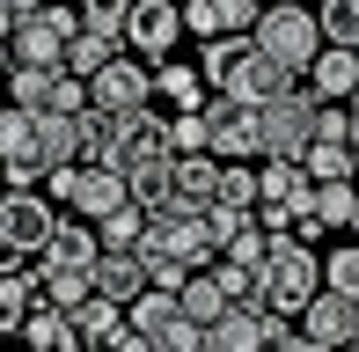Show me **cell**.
<instances>
[{
	"label": "cell",
	"mask_w": 359,
	"mask_h": 352,
	"mask_svg": "<svg viewBox=\"0 0 359 352\" xmlns=\"http://www.w3.org/2000/svg\"><path fill=\"white\" fill-rule=\"evenodd\" d=\"M316 110H323V95L308 81H286L271 103H257V162H264V154L301 162V147L316 140Z\"/></svg>",
	"instance_id": "cell-1"
},
{
	"label": "cell",
	"mask_w": 359,
	"mask_h": 352,
	"mask_svg": "<svg viewBox=\"0 0 359 352\" xmlns=\"http://www.w3.org/2000/svg\"><path fill=\"white\" fill-rule=\"evenodd\" d=\"M250 44H257V52H264L279 74H293V81H301V74H308V59L323 52L316 8H264V15H257V29H250Z\"/></svg>",
	"instance_id": "cell-2"
},
{
	"label": "cell",
	"mask_w": 359,
	"mask_h": 352,
	"mask_svg": "<svg viewBox=\"0 0 359 352\" xmlns=\"http://www.w3.org/2000/svg\"><path fill=\"white\" fill-rule=\"evenodd\" d=\"M257 286H264V301H279V309L301 316V301L323 286L316 243H301V235H271V257H264V271H257Z\"/></svg>",
	"instance_id": "cell-3"
},
{
	"label": "cell",
	"mask_w": 359,
	"mask_h": 352,
	"mask_svg": "<svg viewBox=\"0 0 359 352\" xmlns=\"http://www.w3.org/2000/svg\"><path fill=\"white\" fill-rule=\"evenodd\" d=\"M74 29H81V8H67V0H44L37 15H15L8 67H59V52H67Z\"/></svg>",
	"instance_id": "cell-4"
},
{
	"label": "cell",
	"mask_w": 359,
	"mask_h": 352,
	"mask_svg": "<svg viewBox=\"0 0 359 352\" xmlns=\"http://www.w3.org/2000/svg\"><path fill=\"white\" fill-rule=\"evenodd\" d=\"M147 103H154V67L133 59V52H118L88 81V110H103V118H125V110H147Z\"/></svg>",
	"instance_id": "cell-5"
},
{
	"label": "cell",
	"mask_w": 359,
	"mask_h": 352,
	"mask_svg": "<svg viewBox=\"0 0 359 352\" xmlns=\"http://www.w3.org/2000/svg\"><path fill=\"white\" fill-rule=\"evenodd\" d=\"M184 44V0H133L125 15V52L133 59H169Z\"/></svg>",
	"instance_id": "cell-6"
},
{
	"label": "cell",
	"mask_w": 359,
	"mask_h": 352,
	"mask_svg": "<svg viewBox=\"0 0 359 352\" xmlns=\"http://www.w3.org/2000/svg\"><path fill=\"white\" fill-rule=\"evenodd\" d=\"M205 154L220 162H250L257 154V103H235V95H205Z\"/></svg>",
	"instance_id": "cell-7"
},
{
	"label": "cell",
	"mask_w": 359,
	"mask_h": 352,
	"mask_svg": "<svg viewBox=\"0 0 359 352\" xmlns=\"http://www.w3.org/2000/svg\"><path fill=\"white\" fill-rule=\"evenodd\" d=\"M52 228H59V213H52V198H44V191H8V198H0V243H8V250L37 257Z\"/></svg>",
	"instance_id": "cell-8"
},
{
	"label": "cell",
	"mask_w": 359,
	"mask_h": 352,
	"mask_svg": "<svg viewBox=\"0 0 359 352\" xmlns=\"http://www.w3.org/2000/svg\"><path fill=\"white\" fill-rule=\"evenodd\" d=\"M37 154L44 162H88L95 154V110H44L37 118Z\"/></svg>",
	"instance_id": "cell-9"
},
{
	"label": "cell",
	"mask_w": 359,
	"mask_h": 352,
	"mask_svg": "<svg viewBox=\"0 0 359 352\" xmlns=\"http://www.w3.org/2000/svg\"><path fill=\"white\" fill-rule=\"evenodd\" d=\"M264 0H184V37H250Z\"/></svg>",
	"instance_id": "cell-10"
},
{
	"label": "cell",
	"mask_w": 359,
	"mask_h": 352,
	"mask_svg": "<svg viewBox=\"0 0 359 352\" xmlns=\"http://www.w3.org/2000/svg\"><path fill=\"white\" fill-rule=\"evenodd\" d=\"M352 323H359V301L337 294V286H316V294L301 301V330H308L316 345H330V352L352 338Z\"/></svg>",
	"instance_id": "cell-11"
},
{
	"label": "cell",
	"mask_w": 359,
	"mask_h": 352,
	"mask_svg": "<svg viewBox=\"0 0 359 352\" xmlns=\"http://www.w3.org/2000/svg\"><path fill=\"white\" fill-rule=\"evenodd\" d=\"M95 257H103L95 220H67V213H59V228L44 235V250H37V264H59V271H95Z\"/></svg>",
	"instance_id": "cell-12"
},
{
	"label": "cell",
	"mask_w": 359,
	"mask_h": 352,
	"mask_svg": "<svg viewBox=\"0 0 359 352\" xmlns=\"http://www.w3.org/2000/svg\"><path fill=\"white\" fill-rule=\"evenodd\" d=\"M301 81L316 88L323 103H352V88H359V52H352V44H323V52L308 59Z\"/></svg>",
	"instance_id": "cell-13"
},
{
	"label": "cell",
	"mask_w": 359,
	"mask_h": 352,
	"mask_svg": "<svg viewBox=\"0 0 359 352\" xmlns=\"http://www.w3.org/2000/svg\"><path fill=\"white\" fill-rule=\"evenodd\" d=\"M169 176H176V205H191V213L220 198V154H176Z\"/></svg>",
	"instance_id": "cell-14"
},
{
	"label": "cell",
	"mask_w": 359,
	"mask_h": 352,
	"mask_svg": "<svg viewBox=\"0 0 359 352\" xmlns=\"http://www.w3.org/2000/svg\"><path fill=\"white\" fill-rule=\"evenodd\" d=\"M286 81H293V74H279V67H271V59L250 44V52L235 59V74H227V88H220V95H235V103H271Z\"/></svg>",
	"instance_id": "cell-15"
},
{
	"label": "cell",
	"mask_w": 359,
	"mask_h": 352,
	"mask_svg": "<svg viewBox=\"0 0 359 352\" xmlns=\"http://www.w3.org/2000/svg\"><path fill=\"white\" fill-rule=\"evenodd\" d=\"M88 279H95V294H103V301H118V309H125L133 294H147V264H140V250H103Z\"/></svg>",
	"instance_id": "cell-16"
},
{
	"label": "cell",
	"mask_w": 359,
	"mask_h": 352,
	"mask_svg": "<svg viewBox=\"0 0 359 352\" xmlns=\"http://www.w3.org/2000/svg\"><path fill=\"white\" fill-rule=\"evenodd\" d=\"M198 352H264V330H257V316L235 301L227 316H213V323L198 330Z\"/></svg>",
	"instance_id": "cell-17"
},
{
	"label": "cell",
	"mask_w": 359,
	"mask_h": 352,
	"mask_svg": "<svg viewBox=\"0 0 359 352\" xmlns=\"http://www.w3.org/2000/svg\"><path fill=\"white\" fill-rule=\"evenodd\" d=\"M125 323H133L140 338H154V345H161L176 323H184V309H176V294H169V286H147V294L125 301Z\"/></svg>",
	"instance_id": "cell-18"
},
{
	"label": "cell",
	"mask_w": 359,
	"mask_h": 352,
	"mask_svg": "<svg viewBox=\"0 0 359 352\" xmlns=\"http://www.w3.org/2000/svg\"><path fill=\"white\" fill-rule=\"evenodd\" d=\"M154 95H161L169 110H198L213 88H205V74L191 67V59H154Z\"/></svg>",
	"instance_id": "cell-19"
},
{
	"label": "cell",
	"mask_w": 359,
	"mask_h": 352,
	"mask_svg": "<svg viewBox=\"0 0 359 352\" xmlns=\"http://www.w3.org/2000/svg\"><path fill=\"white\" fill-rule=\"evenodd\" d=\"M67 323H74L81 345H110V338L125 330V309H118V301H103V294H88V301H74V309H67Z\"/></svg>",
	"instance_id": "cell-20"
},
{
	"label": "cell",
	"mask_w": 359,
	"mask_h": 352,
	"mask_svg": "<svg viewBox=\"0 0 359 352\" xmlns=\"http://www.w3.org/2000/svg\"><path fill=\"white\" fill-rule=\"evenodd\" d=\"M176 309H184L191 323L205 330V323H213V316H227V309H235V301L220 294V279H213V264H205V271H191V279L176 286Z\"/></svg>",
	"instance_id": "cell-21"
},
{
	"label": "cell",
	"mask_w": 359,
	"mask_h": 352,
	"mask_svg": "<svg viewBox=\"0 0 359 352\" xmlns=\"http://www.w3.org/2000/svg\"><path fill=\"white\" fill-rule=\"evenodd\" d=\"M22 352H52V345H74V323H67V309H52V301H29V316H22Z\"/></svg>",
	"instance_id": "cell-22"
},
{
	"label": "cell",
	"mask_w": 359,
	"mask_h": 352,
	"mask_svg": "<svg viewBox=\"0 0 359 352\" xmlns=\"http://www.w3.org/2000/svg\"><path fill=\"white\" fill-rule=\"evenodd\" d=\"M118 52H125V44L95 37V29H74V37H67V52H59V67H67L74 81H95V74H103V67H110Z\"/></svg>",
	"instance_id": "cell-23"
},
{
	"label": "cell",
	"mask_w": 359,
	"mask_h": 352,
	"mask_svg": "<svg viewBox=\"0 0 359 352\" xmlns=\"http://www.w3.org/2000/svg\"><path fill=\"white\" fill-rule=\"evenodd\" d=\"M169 162H176V154H169ZM169 162H147V169L125 176V198H133L140 213H169V205H176V176H169Z\"/></svg>",
	"instance_id": "cell-24"
},
{
	"label": "cell",
	"mask_w": 359,
	"mask_h": 352,
	"mask_svg": "<svg viewBox=\"0 0 359 352\" xmlns=\"http://www.w3.org/2000/svg\"><path fill=\"white\" fill-rule=\"evenodd\" d=\"M352 198H359V176H330V184H316V205H308V213L337 235V228H352Z\"/></svg>",
	"instance_id": "cell-25"
},
{
	"label": "cell",
	"mask_w": 359,
	"mask_h": 352,
	"mask_svg": "<svg viewBox=\"0 0 359 352\" xmlns=\"http://www.w3.org/2000/svg\"><path fill=\"white\" fill-rule=\"evenodd\" d=\"M301 169L316 176V184H330V176H359V154L345 147V140H308V147H301Z\"/></svg>",
	"instance_id": "cell-26"
},
{
	"label": "cell",
	"mask_w": 359,
	"mask_h": 352,
	"mask_svg": "<svg viewBox=\"0 0 359 352\" xmlns=\"http://www.w3.org/2000/svg\"><path fill=\"white\" fill-rule=\"evenodd\" d=\"M140 235H147V213H140L133 198L110 205V213L95 220V243H103V250H140Z\"/></svg>",
	"instance_id": "cell-27"
},
{
	"label": "cell",
	"mask_w": 359,
	"mask_h": 352,
	"mask_svg": "<svg viewBox=\"0 0 359 352\" xmlns=\"http://www.w3.org/2000/svg\"><path fill=\"white\" fill-rule=\"evenodd\" d=\"M95 279L88 271H59V264H37V301H52V309H74V301H88Z\"/></svg>",
	"instance_id": "cell-28"
},
{
	"label": "cell",
	"mask_w": 359,
	"mask_h": 352,
	"mask_svg": "<svg viewBox=\"0 0 359 352\" xmlns=\"http://www.w3.org/2000/svg\"><path fill=\"white\" fill-rule=\"evenodd\" d=\"M316 29H323V44L359 52V0H316Z\"/></svg>",
	"instance_id": "cell-29"
},
{
	"label": "cell",
	"mask_w": 359,
	"mask_h": 352,
	"mask_svg": "<svg viewBox=\"0 0 359 352\" xmlns=\"http://www.w3.org/2000/svg\"><path fill=\"white\" fill-rule=\"evenodd\" d=\"M250 52V37H205V52H198V74H205V88H227V74H235V59Z\"/></svg>",
	"instance_id": "cell-30"
},
{
	"label": "cell",
	"mask_w": 359,
	"mask_h": 352,
	"mask_svg": "<svg viewBox=\"0 0 359 352\" xmlns=\"http://www.w3.org/2000/svg\"><path fill=\"white\" fill-rule=\"evenodd\" d=\"M8 154H37V110L22 103H0V162Z\"/></svg>",
	"instance_id": "cell-31"
},
{
	"label": "cell",
	"mask_w": 359,
	"mask_h": 352,
	"mask_svg": "<svg viewBox=\"0 0 359 352\" xmlns=\"http://www.w3.org/2000/svg\"><path fill=\"white\" fill-rule=\"evenodd\" d=\"M220 257H227V264H242V271H264V257H271V235H264V220L235 228V235L220 243Z\"/></svg>",
	"instance_id": "cell-32"
},
{
	"label": "cell",
	"mask_w": 359,
	"mask_h": 352,
	"mask_svg": "<svg viewBox=\"0 0 359 352\" xmlns=\"http://www.w3.org/2000/svg\"><path fill=\"white\" fill-rule=\"evenodd\" d=\"M125 15H133V0H81V29H95L110 44H125Z\"/></svg>",
	"instance_id": "cell-33"
},
{
	"label": "cell",
	"mask_w": 359,
	"mask_h": 352,
	"mask_svg": "<svg viewBox=\"0 0 359 352\" xmlns=\"http://www.w3.org/2000/svg\"><path fill=\"white\" fill-rule=\"evenodd\" d=\"M323 286H337V294H359V243H337L330 257H323Z\"/></svg>",
	"instance_id": "cell-34"
},
{
	"label": "cell",
	"mask_w": 359,
	"mask_h": 352,
	"mask_svg": "<svg viewBox=\"0 0 359 352\" xmlns=\"http://www.w3.org/2000/svg\"><path fill=\"white\" fill-rule=\"evenodd\" d=\"M213 205H257V169L250 162H220V198Z\"/></svg>",
	"instance_id": "cell-35"
},
{
	"label": "cell",
	"mask_w": 359,
	"mask_h": 352,
	"mask_svg": "<svg viewBox=\"0 0 359 352\" xmlns=\"http://www.w3.org/2000/svg\"><path fill=\"white\" fill-rule=\"evenodd\" d=\"M140 264H147V286H169V294L191 279V264H184V257H169V250H140Z\"/></svg>",
	"instance_id": "cell-36"
},
{
	"label": "cell",
	"mask_w": 359,
	"mask_h": 352,
	"mask_svg": "<svg viewBox=\"0 0 359 352\" xmlns=\"http://www.w3.org/2000/svg\"><path fill=\"white\" fill-rule=\"evenodd\" d=\"M169 140H176V154H205V110H176Z\"/></svg>",
	"instance_id": "cell-37"
},
{
	"label": "cell",
	"mask_w": 359,
	"mask_h": 352,
	"mask_svg": "<svg viewBox=\"0 0 359 352\" xmlns=\"http://www.w3.org/2000/svg\"><path fill=\"white\" fill-rule=\"evenodd\" d=\"M316 140H345L352 147V103H323L316 110Z\"/></svg>",
	"instance_id": "cell-38"
},
{
	"label": "cell",
	"mask_w": 359,
	"mask_h": 352,
	"mask_svg": "<svg viewBox=\"0 0 359 352\" xmlns=\"http://www.w3.org/2000/svg\"><path fill=\"white\" fill-rule=\"evenodd\" d=\"M103 352H154V338H140V330H133V323H125V330H118V338H110Z\"/></svg>",
	"instance_id": "cell-39"
},
{
	"label": "cell",
	"mask_w": 359,
	"mask_h": 352,
	"mask_svg": "<svg viewBox=\"0 0 359 352\" xmlns=\"http://www.w3.org/2000/svg\"><path fill=\"white\" fill-rule=\"evenodd\" d=\"M271 352H330V345H316L308 330H286V338H271Z\"/></svg>",
	"instance_id": "cell-40"
},
{
	"label": "cell",
	"mask_w": 359,
	"mask_h": 352,
	"mask_svg": "<svg viewBox=\"0 0 359 352\" xmlns=\"http://www.w3.org/2000/svg\"><path fill=\"white\" fill-rule=\"evenodd\" d=\"M8 29H15V8H8V0H0V44H8Z\"/></svg>",
	"instance_id": "cell-41"
},
{
	"label": "cell",
	"mask_w": 359,
	"mask_h": 352,
	"mask_svg": "<svg viewBox=\"0 0 359 352\" xmlns=\"http://www.w3.org/2000/svg\"><path fill=\"white\" fill-rule=\"evenodd\" d=\"M8 8H15V15H37V8H44V0H8Z\"/></svg>",
	"instance_id": "cell-42"
},
{
	"label": "cell",
	"mask_w": 359,
	"mask_h": 352,
	"mask_svg": "<svg viewBox=\"0 0 359 352\" xmlns=\"http://www.w3.org/2000/svg\"><path fill=\"white\" fill-rule=\"evenodd\" d=\"M352 154H359V103H352Z\"/></svg>",
	"instance_id": "cell-43"
},
{
	"label": "cell",
	"mask_w": 359,
	"mask_h": 352,
	"mask_svg": "<svg viewBox=\"0 0 359 352\" xmlns=\"http://www.w3.org/2000/svg\"><path fill=\"white\" fill-rule=\"evenodd\" d=\"M345 235H352V243H359V198H352V228H345Z\"/></svg>",
	"instance_id": "cell-44"
},
{
	"label": "cell",
	"mask_w": 359,
	"mask_h": 352,
	"mask_svg": "<svg viewBox=\"0 0 359 352\" xmlns=\"http://www.w3.org/2000/svg\"><path fill=\"white\" fill-rule=\"evenodd\" d=\"M337 352H359V323H352V338H345V345H337Z\"/></svg>",
	"instance_id": "cell-45"
},
{
	"label": "cell",
	"mask_w": 359,
	"mask_h": 352,
	"mask_svg": "<svg viewBox=\"0 0 359 352\" xmlns=\"http://www.w3.org/2000/svg\"><path fill=\"white\" fill-rule=\"evenodd\" d=\"M264 8H308V0H264Z\"/></svg>",
	"instance_id": "cell-46"
},
{
	"label": "cell",
	"mask_w": 359,
	"mask_h": 352,
	"mask_svg": "<svg viewBox=\"0 0 359 352\" xmlns=\"http://www.w3.org/2000/svg\"><path fill=\"white\" fill-rule=\"evenodd\" d=\"M67 352H103V345H81V338H74V345H67Z\"/></svg>",
	"instance_id": "cell-47"
},
{
	"label": "cell",
	"mask_w": 359,
	"mask_h": 352,
	"mask_svg": "<svg viewBox=\"0 0 359 352\" xmlns=\"http://www.w3.org/2000/svg\"><path fill=\"white\" fill-rule=\"evenodd\" d=\"M0 198H8V169H0Z\"/></svg>",
	"instance_id": "cell-48"
},
{
	"label": "cell",
	"mask_w": 359,
	"mask_h": 352,
	"mask_svg": "<svg viewBox=\"0 0 359 352\" xmlns=\"http://www.w3.org/2000/svg\"><path fill=\"white\" fill-rule=\"evenodd\" d=\"M0 74H8V44H0Z\"/></svg>",
	"instance_id": "cell-49"
},
{
	"label": "cell",
	"mask_w": 359,
	"mask_h": 352,
	"mask_svg": "<svg viewBox=\"0 0 359 352\" xmlns=\"http://www.w3.org/2000/svg\"><path fill=\"white\" fill-rule=\"evenodd\" d=\"M154 352H176V345H154Z\"/></svg>",
	"instance_id": "cell-50"
},
{
	"label": "cell",
	"mask_w": 359,
	"mask_h": 352,
	"mask_svg": "<svg viewBox=\"0 0 359 352\" xmlns=\"http://www.w3.org/2000/svg\"><path fill=\"white\" fill-rule=\"evenodd\" d=\"M352 103H359V88H352Z\"/></svg>",
	"instance_id": "cell-51"
},
{
	"label": "cell",
	"mask_w": 359,
	"mask_h": 352,
	"mask_svg": "<svg viewBox=\"0 0 359 352\" xmlns=\"http://www.w3.org/2000/svg\"><path fill=\"white\" fill-rule=\"evenodd\" d=\"M52 352H67V345H52Z\"/></svg>",
	"instance_id": "cell-52"
},
{
	"label": "cell",
	"mask_w": 359,
	"mask_h": 352,
	"mask_svg": "<svg viewBox=\"0 0 359 352\" xmlns=\"http://www.w3.org/2000/svg\"><path fill=\"white\" fill-rule=\"evenodd\" d=\"M264 352H271V345H264Z\"/></svg>",
	"instance_id": "cell-53"
},
{
	"label": "cell",
	"mask_w": 359,
	"mask_h": 352,
	"mask_svg": "<svg viewBox=\"0 0 359 352\" xmlns=\"http://www.w3.org/2000/svg\"><path fill=\"white\" fill-rule=\"evenodd\" d=\"M352 301H359V294H352Z\"/></svg>",
	"instance_id": "cell-54"
}]
</instances>
